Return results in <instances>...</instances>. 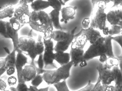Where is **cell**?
<instances>
[{"mask_svg":"<svg viewBox=\"0 0 122 91\" xmlns=\"http://www.w3.org/2000/svg\"><path fill=\"white\" fill-rule=\"evenodd\" d=\"M112 36H102L95 43L91 44L85 52L84 59L85 61L96 57L107 56V57H114L112 46Z\"/></svg>","mask_w":122,"mask_h":91,"instance_id":"6da1fadb","label":"cell"},{"mask_svg":"<svg viewBox=\"0 0 122 91\" xmlns=\"http://www.w3.org/2000/svg\"><path fill=\"white\" fill-rule=\"evenodd\" d=\"M28 24L34 31L44 34L52 33L53 31L54 27L50 16L44 11H32Z\"/></svg>","mask_w":122,"mask_h":91,"instance_id":"7a4b0ae2","label":"cell"},{"mask_svg":"<svg viewBox=\"0 0 122 91\" xmlns=\"http://www.w3.org/2000/svg\"><path fill=\"white\" fill-rule=\"evenodd\" d=\"M86 36L83 34L75 38L71 44L70 55L71 61L73 66L77 67L79 66L83 67L87 65V61L84 59L85 52L84 48L87 42Z\"/></svg>","mask_w":122,"mask_h":91,"instance_id":"3957f363","label":"cell"},{"mask_svg":"<svg viewBox=\"0 0 122 91\" xmlns=\"http://www.w3.org/2000/svg\"><path fill=\"white\" fill-rule=\"evenodd\" d=\"M73 66V63L71 61L67 64L61 66L56 70H46L43 74L44 81L49 86L66 81L70 76V71Z\"/></svg>","mask_w":122,"mask_h":91,"instance_id":"277c9868","label":"cell"},{"mask_svg":"<svg viewBox=\"0 0 122 91\" xmlns=\"http://www.w3.org/2000/svg\"><path fill=\"white\" fill-rule=\"evenodd\" d=\"M43 40L44 45V51L43 54L39 56L36 63L39 68L45 69L48 66H54L56 55L54 53V44L52 40Z\"/></svg>","mask_w":122,"mask_h":91,"instance_id":"5b68a950","label":"cell"},{"mask_svg":"<svg viewBox=\"0 0 122 91\" xmlns=\"http://www.w3.org/2000/svg\"><path fill=\"white\" fill-rule=\"evenodd\" d=\"M112 68L106 64H103L102 63H100L97 66L96 69L99 74L98 78L102 85L109 86L114 82Z\"/></svg>","mask_w":122,"mask_h":91,"instance_id":"8992f818","label":"cell"},{"mask_svg":"<svg viewBox=\"0 0 122 91\" xmlns=\"http://www.w3.org/2000/svg\"><path fill=\"white\" fill-rule=\"evenodd\" d=\"M98 7L95 15L91 20L90 27L102 31L107 25V13L105 12L106 8Z\"/></svg>","mask_w":122,"mask_h":91,"instance_id":"52a82bcc","label":"cell"},{"mask_svg":"<svg viewBox=\"0 0 122 91\" xmlns=\"http://www.w3.org/2000/svg\"><path fill=\"white\" fill-rule=\"evenodd\" d=\"M31 13L28 4L19 3L15 8L14 16L21 24H29Z\"/></svg>","mask_w":122,"mask_h":91,"instance_id":"ba28073f","label":"cell"},{"mask_svg":"<svg viewBox=\"0 0 122 91\" xmlns=\"http://www.w3.org/2000/svg\"><path fill=\"white\" fill-rule=\"evenodd\" d=\"M16 52L17 54L15 68L17 73L18 82H25L22 79L21 74L24 68L28 63V58L23 54L22 51L20 49L17 51Z\"/></svg>","mask_w":122,"mask_h":91,"instance_id":"9c48e42d","label":"cell"},{"mask_svg":"<svg viewBox=\"0 0 122 91\" xmlns=\"http://www.w3.org/2000/svg\"><path fill=\"white\" fill-rule=\"evenodd\" d=\"M36 41L33 38L28 36L19 38L18 48L23 52L28 53L31 52L35 47Z\"/></svg>","mask_w":122,"mask_h":91,"instance_id":"30bf717a","label":"cell"},{"mask_svg":"<svg viewBox=\"0 0 122 91\" xmlns=\"http://www.w3.org/2000/svg\"><path fill=\"white\" fill-rule=\"evenodd\" d=\"M107 21L110 25L119 26L122 29V9L111 10L107 13Z\"/></svg>","mask_w":122,"mask_h":91,"instance_id":"8fae6325","label":"cell"},{"mask_svg":"<svg viewBox=\"0 0 122 91\" xmlns=\"http://www.w3.org/2000/svg\"><path fill=\"white\" fill-rule=\"evenodd\" d=\"M77 27L74 28L70 31V34L69 38L64 41L56 43L54 46V51H62L65 52L69 49L70 46L71 44L75 38V33Z\"/></svg>","mask_w":122,"mask_h":91,"instance_id":"7c38bea8","label":"cell"},{"mask_svg":"<svg viewBox=\"0 0 122 91\" xmlns=\"http://www.w3.org/2000/svg\"><path fill=\"white\" fill-rule=\"evenodd\" d=\"M77 9L76 6H69L62 8L61 11L62 17L61 22L66 24L70 20L74 19Z\"/></svg>","mask_w":122,"mask_h":91,"instance_id":"4fadbf2b","label":"cell"},{"mask_svg":"<svg viewBox=\"0 0 122 91\" xmlns=\"http://www.w3.org/2000/svg\"><path fill=\"white\" fill-rule=\"evenodd\" d=\"M44 50V45L43 38L41 35H39L38 36V40L33 50L27 54L30 58L31 61H34L37 56L43 54Z\"/></svg>","mask_w":122,"mask_h":91,"instance_id":"5bb4252c","label":"cell"},{"mask_svg":"<svg viewBox=\"0 0 122 91\" xmlns=\"http://www.w3.org/2000/svg\"><path fill=\"white\" fill-rule=\"evenodd\" d=\"M86 36L87 41L90 44L95 43L102 36L100 31L98 30L89 27L86 29H82L81 34Z\"/></svg>","mask_w":122,"mask_h":91,"instance_id":"9a60e30c","label":"cell"},{"mask_svg":"<svg viewBox=\"0 0 122 91\" xmlns=\"http://www.w3.org/2000/svg\"><path fill=\"white\" fill-rule=\"evenodd\" d=\"M112 76L115 83L114 91H122V73L118 66L112 68Z\"/></svg>","mask_w":122,"mask_h":91,"instance_id":"2e32d148","label":"cell"},{"mask_svg":"<svg viewBox=\"0 0 122 91\" xmlns=\"http://www.w3.org/2000/svg\"><path fill=\"white\" fill-rule=\"evenodd\" d=\"M37 74L34 67L31 65H26L22 71V78L25 83L31 81Z\"/></svg>","mask_w":122,"mask_h":91,"instance_id":"e0dca14e","label":"cell"},{"mask_svg":"<svg viewBox=\"0 0 122 91\" xmlns=\"http://www.w3.org/2000/svg\"><path fill=\"white\" fill-rule=\"evenodd\" d=\"M6 30L9 39H11L13 42V49L16 51L19 50L18 48L19 41V37L18 31L13 30L11 28L10 24L9 21L6 22Z\"/></svg>","mask_w":122,"mask_h":91,"instance_id":"ac0fdd59","label":"cell"},{"mask_svg":"<svg viewBox=\"0 0 122 91\" xmlns=\"http://www.w3.org/2000/svg\"><path fill=\"white\" fill-rule=\"evenodd\" d=\"M4 49L8 54L6 57V69L7 70L10 67L15 68L16 60V51L13 49V51L10 52L7 47H4Z\"/></svg>","mask_w":122,"mask_h":91,"instance_id":"d6986e66","label":"cell"},{"mask_svg":"<svg viewBox=\"0 0 122 91\" xmlns=\"http://www.w3.org/2000/svg\"><path fill=\"white\" fill-rule=\"evenodd\" d=\"M55 61L61 66H64L71 61V57L69 53L62 51L55 52Z\"/></svg>","mask_w":122,"mask_h":91,"instance_id":"ffe728a7","label":"cell"},{"mask_svg":"<svg viewBox=\"0 0 122 91\" xmlns=\"http://www.w3.org/2000/svg\"><path fill=\"white\" fill-rule=\"evenodd\" d=\"M70 31H65L61 30L53 31L51 33V39L58 42L64 41L69 36Z\"/></svg>","mask_w":122,"mask_h":91,"instance_id":"44dd1931","label":"cell"},{"mask_svg":"<svg viewBox=\"0 0 122 91\" xmlns=\"http://www.w3.org/2000/svg\"><path fill=\"white\" fill-rule=\"evenodd\" d=\"M15 8L11 4H6L0 10V20L6 18L10 19L13 17Z\"/></svg>","mask_w":122,"mask_h":91,"instance_id":"7402d4cb","label":"cell"},{"mask_svg":"<svg viewBox=\"0 0 122 91\" xmlns=\"http://www.w3.org/2000/svg\"><path fill=\"white\" fill-rule=\"evenodd\" d=\"M60 11L53 9L49 14V16L52 21L54 28L56 30H62L60 20Z\"/></svg>","mask_w":122,"mask_h":91,"instance_id":"603a6c76","label":"cell"},{"mask_svg":"<svg viewBox=\"0 0 122 91\" xmlns=\"http://www.w3.org/2000/svg\"><path fill=\"white\" fill-rule=\"evenodd\" d=\"M30 6L34 11H40L48 8L50 5L47 0H36L31 4Z\"/></svg>","mask_w":122,"mask_h":91,"instance_id":"cb8c5ba5","label":"cell"},{"mask_svg":"<svg viewBox=\"0 0 122 91\" xmlns=\"http://www.w3.org/2000/svg\"><path fill=\"white\" fill-rule=\"evenodd\" d=\"M122 30V28L119 26L109 24V25H106L102 31L103 34L106 36H113L114 35L119 34Z\"/></svg>","mask_w":122,"mask_h":91,"instance_id":"d4e9b609","label":"cell"},{"mask_svg":"<svg viewBox=\"0 0 122 91\" xmlns=\"http://www.w3.org/2000/svg\"><path fill=\"white\" fill-rule=\"evenodd\" d=\"M54 86L57 91H70L67 86L66 81H62Z\"/></svg>","mask_w":122,"mask_h":91,"instance_id":"484cf974","label":"cell"},{"mask_svg":"<svg viewBox=\"0 0 122 91\" xmlns=\"http://www.w3.org/2000/svg\"><path fill=\"white\" fill-rule=\"evenodd\" d=\"M6 22L3 20H0V34L5 38L9 39L6 30Z\"/></svg>","mask_w":122,"mask_h":91,"instance_id":"4316f807","label":"cell"},{"mask_svg":"<svg viewBox=\"0 0 122 91\" xmlns=\"http://www.w3.org/2000/svg\"><path fill=\"white\" fill-rule=\"evenodd\" d=\"M9 22L13 30L16 31H18L20 30L21 27V24L14 16L9 19Z\"/></svg>","mask_w":122,"mask_h":91,"instance_id":"83f0119b","label":"cell"},{"mask_svg":"<svg viewBox=\"0 0 122 91\" xmlns=\"http://www.w3.org/2000/svg\"><path fill=\"white\" fill-rule=\"evenodd\" d=\"M44 81L43 75L36 74L35 78L31 81L32 86L38 88Z\"/></svg>","mask_w":122,"mask_h":91,"instance_id":"f1b7e54d","label":"cell"},{"mask_svg":"<svg viewBox=\"0 0 122 91\" xmlns=\"http://www.w3.org/2000/svg\"><path fill=\"white\" fill-rule=\"evenodd\" d=\"M53 9L58 10L61 11L62 9L61 3L59 0H46Z\"/></svg>","mask_w":122,"mask_h":91,"instance_id":"f546056e","label":"cell"},{"mask_svg":"<svg viewBox=\"0 0 122 91\" xmlns=\"http://www.w3.org/2000/svg\"><path fill=\"white\" fill-rule=\"evenodd\" d=\"M105 63L107 66L112 68L119 66V60L117 57H108Z\"/></svg>","mask_w":122,"mask_h":91,"instance_id":"4dcf8cb0","label":"cell"},{"mask_svg":"<svg viewBox=\"0 0 122 91\" xmlns=\"http://www.w3.org/2000/svg\"><path fill=\"white\" fill-rule=\"evenodd\" d=\"M107 86L102 85L100 80L98 78L97 81L94 85L92 91H105L106 87Z\"/></svg>","mask_w":122,"mask_h":91,"instance_id":"1f68e13d","label":"cell"},{"mask_svg":"<svg viewBox=\"0 0 122 91\" xmlns=\"http://www.w3.org/2000/svg\"><path fill=\"white\" fill-rule=\"evenodd\" d=\"M6 61V57L3 58H0V78L5 72H6L5 68Z\"/></svg>","mask_w":122,"mask_h":91,"instance_id":"d6a6232c","label":"cell"},{"mask_svg":"<svg viewBox=\"0 0 122 91\" xmlns=\"http://www.w3.org/2000/svg\"><path fill=\"white\" fill-rule=\"evenodd\" d=\"M16 88L17 91H29V88L25 82H19L18 83Z\"/></svg>","mask_w":122,"mask_h":91,"instance_id":"836d02e7","label":"cell"},{"mask_svg":"<svg viewBox=\"0 0 122 91\" xmlns=\"http://www.w3.org/2000/svg\"><path fill=\"white\" fill-rule=\"evenodd\" d=\"M30 65L33 66L35 68L36 71V73L37 74H41V75H43L44 73L46 70L45 69H41L39 68L37 66L36 64V61H31Z\"/></svg>","mask_w":122,"mask_h":91,"instance_id":"e575fe53","label":"cell"},{"mask_svg":"<svg viewBox=\"0 0 122 91\" xmlns=\"http://www.w3.org/2000/svg\"><path fill=\"white\" fill-rule=\"evenodd\" d=\"M17 81H18V79L15 76H10L7 80L8 85L10 87H12L15 85Z\"/></svg>","mask_w":122,"mask_h":91,"instance_id":"d590c367","label":"cell"},{"mask_svg":"<svg viewBox=\"0 0 122 91\" xmlns=\"http://www.w3.org/2000/svg\"><path fill=\"white\" fill-rule=\"evenodd\" d=\"M114 1V0H91L92 4V10L94 8L95 5L96 4H97L98 3H100V2H102V3H105L107 4L110 2L113 3Z\"/></svg>","mask_w":122,"mask_h":91,"instance_id":"8d00e7d4","label":"cell"},{"mask_svg":"<svg viewBox=\"0 0 122 91\" xmlns=\"http://www.w3.org/2000/svg\"><path fill=\"white\" fill-rule=\"evenodd\" d=\"M94 85V84L92 83L91 81H89L85 87L77 91H92Z\"/></svg>","mask_w":122,"mask_h":91,"instance_id":"74e56055","label":"cell"},{"mask_svg":"<svg viewBox=\"0 0 122 91\" xmlns=\"http://www.w3.org/2000/svg\"><path fill=\"white\" fill-rule=\"evenodd\" d=\"M90 22L91 21L89 18H85L82 22V25L83 29H86L90 27Z\"/></svg>","mask_w":122,"mask_h":91,"instance_id":"f35d334b","label":"cell"},{"mask_svg":"<svg viewBox=\"0 0 122 91\" xmlns=\"http://www.w3.org/2000/svg\"><path fill=\"white\" fill-rule=\"evenodd\" d=\"M112 40L116 41L121 47L122 49V35H118L115 36H112Z\"/></svg>","mask_w":122,"mask_h":91,"instance_id":"ab89813d","label":"cell"},{"mask_svg":"<svg viewBox=\"0 0 122 91\" xmlns=\"http://www.w3.org/2000/svg\"><path fill=\"white\" fill-rule=\"evenodd\" d=\"M6 88H7V85L6 83L4 81L0 78V91H5Z\"/></svg>","mask_w":122,"mask_h":91,"instance_id":"60d3db41","label":"cell"},{"mask_svg":"<svg viewBox=\"0 0 122 91\" xmlns=\"http://www.w3.org/2000/svg\"><path fill=\"white\" fill-rule=\"evenodd\" d=\"M15 68L14 67H10L6 71V74L9 76H12L13 74H14L15 71Z\"/></svg>","mask_w":122,"mask_h":91,"instance_id":"b9f144b4","label":"cell"},{"mask_svg":"<svg viewBox=\"0 0 122 91\" xmlns=\"http://www.w3.org/2000/svg\"><path fill=\"white\" fill-rule=\"evenodd\" d=\"M117 57L119 60V66H118L122 73V55L118 56Z\"/></svg>","mask_w":122,"mask_h":91,"instance_id":"7bdbcfd3","label":"cell"},{"mask_svg":"<svg viewBox=\"0 0 122 91\" xmlns=\"http://www.w3.org/2000/svg\"><path fill=\"white\" fill-rule=\"evenodd\" d=\"M122 2V0H114L113 3L112 7H115L120 5Z\"/></svg>","mask_w":122,"mask_h":91,"instance_id":"ee69618b","label":"cell"},{"mask_svg":"<svg viewBox=\"0 0 122 91\" xmlns=\"http://www.w3.org/2000/svg\"><path fill=\"white\" fill-rule=\"evenodd\" d=\"M36 0H20L19 3H23L26 4H31L32 2H33Z\"/></svg>","mask_w":122,"mask_h":91,"instance_id":"f6af8a7d","label":"cell"},{"mask_svg":"<svg viewBox=\"0 0 122 91\" xmlns=\"http://www.w3.org/2000/svg\"><path fill=\"white\" fill-rule=\"evenodd\" d=\"M114 86L112 85L107 86L106 87L105 91H114Z\"/></svg>","mask_w":122,"mask_h":91,"instance_id":"bcb514c9","label":"cell"},{"mask_svg":"<svg viewBox=\"0 0 122 91\" xmlns=\"http://www.w3.org/2000/svg\"><path fill=\"white\" fill-rule=\"evenodd\" d=\"M39 89H38L37 87L31 86L29 89V91H39Z\"/></svg>","mask_w":122,"mask_h":91,"instance_id":"7dc6e473","label":"cell"},{"mask_svg":"<svg viewBox=\"0 0 122 91\" xmlns=\"http://www.w3.org/2000/svg\"><path fill=\"white\" fill-rule=\"evenodd\" d=\"M49 86L46 87L45 88H43L39 89V91H49Z\"/></svg>","mask_w":122,"mask_h":91,"instance_id":"c3c4849f","label":"cell"},{"mask_svg":"<svg viewBox=\"0 0 122 91\" xmlns=\"http://www.w3.org/2000/svg\"><path fill=\"white\" fill-rule=\"evenodd\" d=\"M4 91H16V88H15L13 86H12V87H10L8 90H5Z\"/></svg>","mask_w":122,"mask_h":91,"instance_id":"681fc988","label":"cell"},{"mask_svg":"<svg viewBox=\"0 0 122 91\" xmlns=\"http://www.w3.org/2000/svg\"><path fill=\"white\" fill-rule=\"evenodd\" d=\"M62 1H63V3L65 4L66 3L68 2V1H69L70 0H62Z\"/></svg>","mask_w":122,"mask_h":91,"instance_id":"f907efd6","label":"cell"},{"mask_svg":"<svg viewBox=\"0 0 122 91\" xmlns=\"http://www.w3.org/2000/svg\"><path fill=\"white\" fill-rule=\"evenodd\" d=\"M59 0L60 1H61V3L62 5H65V4L64 3H63V1H62V0Z\"/></svg>","mask_w":122,"mask_h":91,"instance_id":"816d5d0a","label":"cell"},{"mask_svg":"<svg viewBox=\"0 0 122 91\" xmlns=\"http://www.w3.org/2000/svg\"><path fill=\"white\" fill-rule=\"evenodd\" d=\"M120 5L121 6H122V2L121 3V4H120Z\"/></svg>","mask_w":122,"mask_h":91,"instance_id":"f5cc1de1","label":"cell"},{"mask_svg":"<svg viewBox=\"0 0 122 91\" xmlns=\"http://www.w3.org/2000/svg\"><path fill=\"white\" fill-rule=\"evenodd\" d=\"M0 8H1V7H0Z\"/></svg>","mask_w":122,"mask_h":91,"instance_id":"db71d44e","label":"cell"},{"mask_svg":"<svg viewBox=\"0 0 122 91\" xmlns=\"http://www.w3.org/2000/svg\"></svg>","mask_w":122,"mask_h":91,"instance_id":"11a10c76","label":"cell"}]
</instances>
